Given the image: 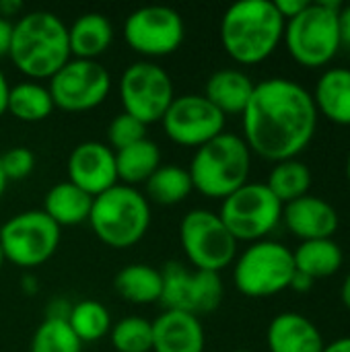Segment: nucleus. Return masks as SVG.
<instances>
[{"mask_svg": "<svg viewBox=\"0 0 350 352\" xmlns=\"http://www.w3.org/2000/svg\"><path fill=\"white\" fill-rule=\"evenodd\" d=\"M235 352H250V351H235Z\"/></svg>", "mask_w": 350, "mask_h": 352, "instance_id": "obj_46", "label": "nucleus"}, {"mask_svg": "<svg viewBox=\"0 0 350 352\" xmlns=\"http://www.w3.org/2000/svg\"><path fill=\"white\" fill-rule=\"evenodd\" d=\"M219 217L235 241L256 243L283 223V202L262 182H248L221 200Z\"/></svg>", "mask_w": 350, "mask_h": 352, "instance_id": "obj_8", "label": "nucleus"}, {"mask_svg": "<svg viewBox=\"0 0 350 352\" xmlns=\"http://www.w3.org/2000/svg\"><path fill=\"white\" fill-rule=\"evenodd\" d=\"M256 82L239 68H223L210 74L204 87V97L227 118L241 116Z\"/></svg>", "mask_w": 350, "mask_h": 352, "instance_id": "obj_21", "label": "nucleus"}, {"mask_svg": "<svg viewBox=\"0 0 350 352\" xmlns=\"http://www.w3.org/2000/svg\"><path fill=\"white\" fill-rule=\"evenodd\" d=\"M4 262H6V260H4V254H2V248H0V270H2V266H4Z\"/></svg>", "mask_w": 350, "mask_h": 352, "instance_id": "obj_45", "label": "nucleus"}, {"mask_svg": "<svg viewBox=\"0 0 350 352\" xmlns=\"http://www.w3.org/2000/svg\"><path fill=\"white\" fill-rule=\"evenodd\" d=\"M206 336L200 318L184 311H163L153 322V352H204Z\"/></svg>", "mask_w": 350, "mask_h": 352, "instance_id": "obj_18", "label": "nucleus"}, {"mask_svg": "<svg viewBox=\"0 0 350 352\" xmlns=\"http://www.w3.org/2000/svg\"><path fill=\"white\" fill-rule=\"evenodd\" d=\"M83 342L76 338L66 320L45 318L31 338V352H80Z\"/></svg>", "mask_w": 350, "mask_h": 352, "instance_id": "obj_32", "label": "nucleus"}, {"mask_svg": "<svg viewBox=\"0 0 350 352\" xmlns=\"http://www.w3.org/2000/svg\"><path fill=\"white\" fill-rule=\"evenodd\" d=\"M10 43H12V23L0 16V60L8 58Z\"/></svg>", "mask_w": 350, "mask_h": 352, "instance_id": "obj_36", "label": "nucleus"}, {"mask_svg": "<svg viewBox=\"0 0 350 352\" xmlns=\"http://www.w3.org/2000/svg\"><path fill=\"white\" fill-rule=\"evenodd\" d=\"M266 344L270 352H322L326 346L318 326L297 311H283L270 322Z\"/></svg>", "mask_w": 350, "mask_h": 352, "instance_id": "obj_19", "label": "nucleus"}, {"mask_svg": "<svg viewBox=\"0 0 350 352\" xmlns=\"http://www.w3.org/2000/svg\"><path fill=\"white\" fill-rule=\"evenodd\" d=\"M10 62L29 80H50L72 56L68 27L50 10H33L12 23Z\"/></svg>", "mask_w": 350, "mask_h": 352, "instance_id": "obj_3", "label": "nucleus"}, {"mask_svg": "<svg viewBox=\"0 0 350 352\" xmlns=\"http://www.w3.org/2000/svg\"><path fill=\"white\" fill-rule=\"evenodd\" d=\"M95 237L113 250L134 248L151 227V202L146 196L124 184L93 198L87 221Z\"/></svg>", "mask_w": 350, "mask_h": 352, "instance_id": "obj_5", "label": "nucleus"}, {"mask_svg": "<svg viewBox=\"0 0 350 352\" xmlns=\"http://www.w3.org/2000/svg\"><path fill=\"white\" fill-rule=\"evenodd\" d=\"M227 118L198 93L179 95L171 101L161 124L169 140L179 146L200 148L225 132Z\"/></svg>", "mask_w": 350, "mask_h": 352, "instance_id": "obj_15", "label": "nucleus"}, {"mask_svg": "<svg viewBox=\"0 0 350 352\" xmlns=\"http://www.w3.org/2000/svg\"><path fill=\"white\" fill-rule=\"evenodd\" d=\"M146 188V200L161 204V206H173L184 202L192 194V179L188 169L179 165H161L144 184Z\"/></svg>", "mask_w": 350, "mask_h": 352, "instance_id": "obj_29", "label": "nucleus"}, {"mask_svg": "<svg viewBox=\"0 0 350 352\" xmlns=\"http://www.w3.org/2000/svg\"><path fill=\"white\" fill-rule=\"evenodd\" d=\"M113 41V25L101 12H85L68 27L70 56L78 60H97Z\"/></svg>", "mask_w": 350, "mask_h": 352, "instance_id": "obj_22", "label": "nucleus"}, {"mask_svg": "<svg viewBox=\"0 0 350 352\" xmlns=\"http://www.w3.org/2000/svg\"><path fill=\"white\" fill-rule=\"evenodd\" d=\"M111 346L118 352H153V322L130 316L111 324Z\"/></svg>", "mask_w": 350, "mask_h": 352, "instance_id": "obj_31", "label": "nucleus"}, {"mask_svg": "<svg viewBox=\"0 0 350 352\" xmlns=\"http://www.w3.org/2000/svg\"><path fill=\"white\" fill-rule=\"evenodd\" d=\"M285 23L272 0L235 2L221 19L223 50L241 66L260 64L283 43Z\"/></svg>", "mask_w": 350, "mask_h": 352, "instance_id": "obj_2", "label": "nucleus"}, {"mask_svg": "<svg viewBox=\"0 0 350 352\" xmlns=\"http://www.w3.org/2000/svg\"><path fill=\"white\" fill-rule=\"evenodd\" d=\"M47 89L56 107L68 113H83L99 107L107 99L111 76L97 60L70 58L50 78Z\"/></svg>", "mask_w": 350, "mask_h": 352, "instance_id": "obj_13", "label": "nucleus"}, {"mask_svg": "<svg viewBox=\"0 0 350 352\" xmlns=\"http://www.w3.org/2000/svg\"><path fill=\"white\" fill-rule=\"evenodd\" d=\"M124 39L132 52L144 58H163L179 50L186 39V25L171 6H140L124 21Z\"/></svg>", "mask_w": 350, "mask_h": 352, "instance_id": "obj_14", "label": "nucleus"}, {"mask_svg": "<svg viewBox=\"0 0 350 352\" xmlns=\"http://www.w3.org/2000/svg\"><path fill=\"white\" fill-rule=\"evenodd\" d=\"M93 206V196L83 192L70 182H60L52 186L43 198V212L62 229L76 227L89 221Z\"/></svg>", "mask_w": 350, "mask_h": 352, "instance_id": "obj_23", "label": "nucleus"}, {"mask_svg": "<svg viewBox=\"0 0 350 352\" xmlns=\"http://www.w3.org/2000/svg\"><path fill=\"white\" fill-rule=\"evenodd\" d=\"M56 109L50 89L37 80H23L8 91L6 111L21 122H43Z\"/></svg>", "mask_w": 350, "mask_h": 352, "instance_id": "obj_27", "label": "nucleus"}, {"mask_svg": "<svg viewBox=\"0 0 350 352\" xmlns=\"http://www.w3.org/2000/svg\"><path fill=\"white\" fill-rule=\"evenodd\" d=\"M311 97L318 116L336 126H350V68L334 66L324 70Z\"/></svg>", "mask_w": 350, "mask_h": 352, "instance_id": "obj_20", "label": "nucleus"}, {"mask_svg": "<svg viewBox=\"0 0 350 352\" xmlns=\"http://www.w3.org/2000/svg\"><path fill=\"white\" fill-rule=\"evenodd\" d=\"M283 223L301 241L334 239L340 217L328 200L307 194L283 206Z\"/></svg>", "mask_w": 350, "mask_h": 352, "instance_id": "obj_17", "label": "nucleus"}, {"mask_svg": "<svg viewBox=\"0 0 350 352\" xmlns=\"http://www.w3.org/2000/svg\"><path fill=\"white\" fill-rule=\"evenodd\" d=\"M340 299H342L344 307L350 309V272L344 276V280H342V287H340Z\"/></svg>", "mask_w": 350, "mask_h": 352, "instance_id": "obj_42", "label": "nucleus"}, {"mask_svg": "<svg viewBox=\"0 0 350 352\" xmlns=\"http://www.w3.org/2000/svg\"><path fill=\"white\" fill-rule=\"evenodd\" d=\"M179 241L194 270L221 272L237 258V241L219 212L194 208L179 223Z\"/></svg>", "mask_w": 350, "mask_h": 352, "instance_id": "obj_9", "label": "nucleus"}, {"mask_svg": "<svg viewBox=\"0 0 350 352\" xmlns=\"http://www.w3.org/2000/svg\"><path fill=\"white\" fill-rule=\"evenodd\" d=\"M6 186H8V179H6V175H4V171H2V163H0V198H2L4 192H6Z\"/></svg>", "mask_w": 350, "mask_h": 352, "instance_id": "obj_43", "label": "nucleus"}, {"mask_svg": "<svg viewBox=\"0 0 350 352\" xmlns=\"http://www.w3.org/2000/svg\"><path fill=\"white\" fill-rule=\"evenodd\" d=\"M120 99L124 113L140 120L144 126L161 122L175 99L171 76L151 60L134 62L122 72Z\"/></svg>", "mask_w": 350, "mask_h": 352, "instance_id": "obj_11", "label": "nucleus"}, {"mask_svg": "<svg viewBox=\"0 0 350 352\" xmlns=\"http://www.w3.org/2000/svg\"><path fill=\"white\" fill-rule=\"evenodd\" d=\"M66 322L83 344L97 342L111 330V318L107 307L93 299H85L72 305L66 316Z\"/></svg>", "mask_w": 350, "mask_h": 352, "instance_id": "obj_30", "label": "nucleus"}, {"mask_svg": "<svg viewBox=\"0 0 350 352\" xmlns=\"http://www.w3.org/2000/svg\"><path fill=\"white\" fill-rule=\"evenodd\" d=\"M60 245V227L43 210H25L0 227L4 260L19 268L45 264Z\"/></svg>", "mask_w": 350, "mask_h": 352, "instance_id": "obj_10", "label": "nucleus"}, {"mask_svg": "<svg viewBox=\"0 0 350 352\" xmlns=\"http://www.w3.org/2000/svg\"><path fill=\"white\" fill-rule=\"evenodd\" d=\"M307 4H309V0H274V6L285 21L295 19L299 12H303L307 8Z\"/></svg>", "mask_w": 350, "mask_h": 352, "instance_id": "obj_35", "label": "nucleus"}, {"mask_svg": "<svg viewBox=\"0 0 350 352\" xmlns=\"http://www.w3.org/2000/svg\"><path fill=\"white\" fill-rule=\"evenodd\" d=\"M68 182L93 198L107 192L109 188L120 184L116 169V153L105 142H80L72 148L68 157Z\"/></svg>", "mask_w": 350, "mask_h": 352, "instance_id": "obj_16", "label": "nucleus"}, {"mask_svg": "<svg viewBox=\"0 0 350 352\" xmlns=\"http://www.w3.org/2000/svg\"><path fill=\"white\" fill-rule=\"evenodd\" d=\"M8 91H10V85L6 80V74L2 72L0 68V116L6 113V103H8Z\"/></svg>", "mask_w": 350, "mask_h": 352, "instance_id": "obj_40", "label": "nucleus"}, {"mask_svg": "<svg viewBox=\"0 0 350 352\" xmlns=\"http://www.w3.org/2000/svg\"><path fill=\"white\" fill-rule=\"evenodd\" d=\"M293 260L295 270L307 274L311 280H318L334 276L344 262V254L334 239H311L297 245V250L293 252Z\"/></svg>", "mask_w": 350, "mask_h": 352, "instance_id": "obj_25", "label": "nucleus"}, {"mask_svg": "<svg viewBox=\"0 0 350 352\" xmlns=\"http://www.w3.org/2000/svg\"><path fill=\"white\" fill-rule=\"evenodd\" d=\"M113 287L118 295L128 303L134 305L159 303L163 291V276L161 270L149 264H130L116 274Z\"/></svg>", "mask_w": 350, "mask_h": 352, "instance_id": "obj_24", "label": "nucleus"}, {"mask_svg": "<svg viewBox=\"0 0 350 352\" xmlns=\"http://www.w3.org/2000/svg\"><path fill=\"white\" fill-rule=\"evenodd\" d=\"M347 179H349V184H350V153H349V157H347Z\"/></svg>", "mask_w": 350, "mask_h": 352, "instance_id": "obj_44", "label": "nucleus"}, {"mask_svg": "<svg viewBox=\"0 0 350 352\" xmlns=\"http://www.w3.org/2000/svg\"><path fill=\"white\" fill-rule=\"evenodd\" d=\"M146 138V126L128 116V113H118L111 122H109V128H107V140H109V148L116 153V151H122L130 144H136L140 140Z\"/></svg>", "mask_w": 350, "mask_h": 352, "instance_id": "obj_33", "label": "nucleus"}, {"mask_svg": "<svg viewBox=\"0 0 350 352\" xmlns=\"http://www.w3.org/2000/svg\"><path fill=\"white\" fill-rule=\"evenodd\" d=\"M2 171L6 179H25L35 169V155L27 146H12L4 155H0Z\"/></svg>", "mask_w": 350, "mask_h": 352, "instance_id": "obj_34", "label": "nucleus"}, {"mask_svg": "<svg viewBox=\"0 0 350 352\" xmlns=\"http://www.w3.org/2000/svg\"><path fill=\"white\" fill-rule=\"evenodd\" d=\"M314 283H316V280H311L307 274H303V272L295 270V274H293V280H291V287H289V289H293L295 293H307V291H311V289H314Z\"/></svg>", "mask_w": 350, "mask_h": 352, "instance_id": "obj_38", "label": "nucleus"}, {"mask_svg": "<svg viewBox=\"0 0 350 352\" xmlns=\"http://www.w3.org/2000/svg\"><path fill=\"white\" fill-rule=\"evenodd\" d=\"M318 109L303 85L274 76L256 82L241 113L243 140L252 155L270 163L297 159L314 140Z\"/></svg>", "mask_w": 350, "mask_h": 352, "instance_id": "obj_1", "label": "nucleus"}, {"mask_svg": "<svg viewBox=\"0 0 350 352\" xmlns=\"http://www.w3.org/2000/svg\"><path fill=\"white\" fill-rule=\"evenodd\" d=\"M340 0L309 2L303 12L285 23L283 43L289 56L303 68H324L340 52L338 12Z\"/></svg>", "mask_w": 350, "mask_h": 352, "instance_id": "obj_6", "label": "nucleus"}, {"mask_svg": "<svg viewBox=\"0 0 350 352\" xmlns=\"http://www.w3.org/2000/svg\"><path fill=\"white\" fill-rule=\"evenodd\" d=\"M311 171L309 167L299 159H287L281 163H274V167L268 173V179L264 182L268 190L285 204L299 200L309 194L311 188Z\"/></svg>", "mask_w": 350, "mask_h": 352, "instance_id": "obj_28", "label": "nucleus"}, {"mask_svg": "<svg viewBox=\"0 0 350 352\" xmlns=\"http://www.w3.org/2000/svg\"><path fill=\"white\" fill-rule=\"evenodd\" d=\"M159 167H161L159 144L149 138H144L136 144H130L122 151H116L118 182L124 186L136 188L138 184H146L149 177Z\"/></svg>", "mask_w": 350, "mask_h": 352, "instance_id": "obj_26", "label": "nucleus"}, {"mask_svg": "<svg viewBox=\"0 0 350 352\" xmlns=\"http://www.w3.org/2000/svg\"><path fill=\"white\" fill-rule=\"evenodd\" d=\"M322 352H350V336H342V338L326 344Z\"/></svg>", "mask_w": 350, "mask_h": 352, "instance_id": "obj_41", "label": "nucleus"}, {"mask_svg": "<svg viewBox=\"0 0 350 352\" xmlns=\"http://www.w3.org/2000/svg\"><path fill=\"white\" fill-rule=\"evenodd\" d=\"M293 274V252L272 239L250 243L233 262L235 289L250 299H266L287 291Z\"/></svg>", "mask_w": 350, "mask_h": 352, "instance_id": "obj_7", "label": "nucleus"}, {"mask_svg": "<svg viewBox=\"0 0 350 352\" xmlns=\"http://www.w3.org/2000/svg\"><path fill=\"white\" fill-rule=\"evenodd\" d=\"M252 151L239 134L223 132L196 148L188 167L192 188L206 198L225 200L250 182Z\"/></svg>", "mask_w": 350, "mask_h": 352, "instance_id": "obj_4", "label": "nucleus"}, {"mask_svg": "<svg viewBox=\"0 0 350 352\" xmlns=\"http://www.w3.org/2000/svg\"><path fill=\"white\" fill-rule=\"evenodd\" d=\"M338 27H340V41L350 47V4H342L338 12Z\"/></svg>", "mask_w": 350, "mask_h": 352, "instance_id": "obj_37", "label": "nucleus"}, {"mask_svg": "<svg viewBox=\"0 0 350 352\" xmlns=\"http://www.w3.org/2000/svg\"><path fill=\"white\" fill-rule=\"evenodd\" d=\"M23 8V4L19 0H0V16L8 19L12 14H17Z\"/></svg>", "mask_w": 350, "mask_h": 352, "instance_id": "obj_39", "label": "nucleus"}, {"mask_svg": "<svg viewBox=\"0 0 350 352\" xmlns=\"http://www.w3.org/2000/svg\"><path fill=\"white\" fill-rule=\"evenodd\" d=\"M163 291L161 305L167 311H184L196 318L219 309L225 297V287L219 272L194 270L182 262H167L161 270Z\"/></svg>", "mask_w": 350, "mask_h": 352, "instance_id": "obj_12", "label": "nucleus"}]
</instances>
